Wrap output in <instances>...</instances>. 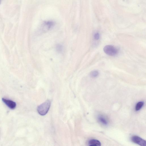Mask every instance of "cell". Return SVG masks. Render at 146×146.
<instances>
[{
    "label": "cell",
    "mask_w": 146,
    "mask_h": 146,
    "mask_svg": "<svg viewBox=\"0 0 146 146\" xmlns=\"http://www.w3.org/2000/svg\"><path fill=\"white\" fill-rule=\"evenodd\" d=\"M103 50L106 54L111 56H115L118 52L117 48L111 45H106L104 47Z\"/></svg>",
    "instance_id": "obj_2"
},
{
    "label": "cell",
    "mask_w": 146,
    "mask_h": 146,
    "mask_svg": "<svg viewBox=\"0 0 146 146\" xmlns=\"http://www.w3.org/2000/svg\"><path fill=\"white\" fill-rule=\"evenodd\" d=\"M99 121L102 124L106 125L108 124V121L107 119L102 116H100L98 118Z\"/></svg>",
    "instance_id": "obj_7"
},
{
    "label": "cell",
    "mask_w": 146,
    "mask_h": 146,
    "mask_svg": "<svg viewBox=\"0 0 146 146\" xmlns=\"http://www.w3.org/2000/svg\"><path fill=\"white\" fill-rule=\"evenodd\" d=\"M54 25L55 23L53 21H45L43 23L41 26V31L42 32H46L52 28Z\"/></svg>",
    "instance_id": "obj_3"
},
{
    "label": "cell",
    "mask_w": 146,
    "mask_h": 146,
    "mask_svg": "<svg viewBox=\"0 0 146 146\" xmlns=\"http://www.w3.org/2000/svg\"><path fill=\"white\" fill-rule=\"evenodd\" d=\"M1 0H0V4H1Z\"/></svg>",
    "instance_id": "obj_12"
},
{
    "label": "cell",
    "mask_w": 146,
    "mask_h": 146,
    "mask_svg": "<svg viewBox=\"0 0 146 146\" xmlns=\"http://www.w3.org/2000/svg\"><path fill=\"white\" fill-rule=\"evenodd\" d=\"M99 72L97 70H95L91 71L90 74V76L92 78H96L98 76Z\"/></svg>",
    "instance_id": "obj_9"
},
{
    "label": "cell",
    "mask_w": 146,
    "mask_h": 146,
    "mask_svg": "<svg viewBox=\"0 0 146 146\" xmlns=\"http://www.w3.org/2000/svg\"><path fill=\"white\" fill-rule=\"evenodd\" d=\"M94 39L96 40H98L100 39V35L98 32H96L94 34Z\"/></svg>",
    "instance_id": "obj_11"
},
{
    "label": "cell",
    "mask_w": 146,
    "mask_h": 146,
    "mask_svg": "<svg viewBox=\"0 0 146 146\" xmlns=\"http://www.w3.org/2000/svg\"><path fill=\"white\" fill-rule=\"evenodd\" d=\"M131 140L133 142L141 146H145L146 145V141L138 136H132L131 137Z\"/></svg>",
    "instance_id": "obj_4"
},
{
    "label": "cell",
    "mask_w": 146,
    "mask_h": 146,
    "mask_svg": "<svg viewBox=\"0 0 146 146\" xmlns=\"http://www.w3.org/2000/svg\"><path fill=\"white\" fill-rule=\"evenodd\" d=\"M2 100L9 108L11 109H14L16 107V103L12 100L3 98H2Z\"/></svg>",
    "instance_id": "obj_5"
},
{
    "label": "cell",
    "mask_w": 146,
    "mask_h": 146,
    "mask_svg": "<svg viewBox=\"0 0 146 146\" xmlns=\"http://www.w3.org/2000/svg\"><path fill=\"white\" fill-rule=\"evenodd\" d=\"M144 103L143 102H138L136 105L135 110L136 111L139 110L143 107Z\"/></svg>",
    "instance_id": "obj_8"
},
{
    "label": "cell",
    "mask_w": 146,
    "mask_h": 146,
    "mask_svg": "<svg viewBox=\"0 0 146 146\" xmlns=\"http://www.w3.org/2000/svg\"><path fill=\"white\" fill-rule=\"evenodd\" d=\"M51 104V100H48L39 106L37 108L38 113L42 115H46L49 110Z\"/></svg>",
    "instance_id": "obj_1"
},
{
    "label": "cell",
    "mask_w": 146,
    "mask_h": 146,
    "mask_svg": "<svg viewBox=\"0 0 146 146\" xmlns=\"http://www.w3.org/2000/svg\"><path fill=\"white\" fill-rule=\"evenodd\" d=\"M88 145L90 146H100L101 143L98 140L92 139L90 140L88 142Z\"/></svg>",
    "instance_id": "obj_6"
},
{
    "label": "cell",
    "mask_w": 146,
    "mask_h": 146,
    "mask_svg": "<svg viewBox=\"0 0 146 146\" xmlns=\"http://www.w3.org/2000/svg\"><path fill=\"white\" fill-rule=\"evenodd\" d=\"M56 50L58 52H61L63 49L62 46L60 44L56 45Z\"/></svg>",
    "instance_id": "obj_10"
}]
</instances>
